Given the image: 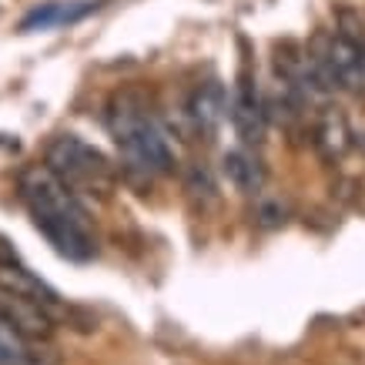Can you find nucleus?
Masks as SVG:
<instances>
[{"instance_id": "9", "label": "nucleus", "mask_w": 365, "mask_h": 365, "mask_svg": "<svg viewBox=\"0 0 365 365\" xmlns=\"http://www.w3.org/2000/svg\"><path fill=\"white\" fill-rule=\"evenodd\" d=\"M315 144H319V151L325 161L345 158L349 144H352V131H349V121H345L342 111H335V108L322 111L319 128H315Z\"/></svg>"}, {"instance_id": "6", "label": "nucleus", "mask_w": 365, "mask_h": 365, "mask_svg": "<svg viewBox=\"0 0 365 365\" xmlns=\"http://www.w3.org/2000/svg\"><path fill=\"white\" fill-rule=\"evenodd\" d=\"M188 121L195 124V131L201 138H211V134L218 131V124L225 121V114H228V94L218 81H208V84H198V88L191 91L188 98Z\"/></svg>"}, {"instance_id": "11", "label": "nucleus", "mask_w": 365, "mask_h": 365, "mask_svg": "<svg viewBox=\"0 0 365 365\" xmlns=\"http://www.w3.org/2000/svg\"><path fill=\"white\" fill-rule=\"evenodd\" d=\"M0 365H41V355L34 352V342L24 339L11 322L0 319Z\"/></svg>"}, {"instance_id": "10", "label": "nucleus", "mask_w": 365, "mask_h": 365, "mask_svg": "<svg viewBox=\"0 0 365 365\" xmlns=\"http://www.w3.org/2000/svg\"><path fill=\"white\" fill-rule=\"evenodd\" d=\"M222 175L225 181L238 191H258L262 188V181H265V171H262V161L252 155V151H245V148H235V151H225L222 158Z\"/></svg>"}, {"instance_id": "1", "label": "nucleus", "mask_w": 365, "mask_h": 365, "mask_svg": "<svg viewBox=\"0 0 365 365\" xmlns=\"http://www.w3.org/2000/svg\"><path fill=\"white\" fill-rule=\"evenodd\" d=\"M21 198L31 211L34 225L47 235V242L61 255L74 262H84L94 255V232L78 195L61 185L44 165H31L21 175Z\"/></svg>"}, {"instance_id": "3", "label": "nucleus", "mask_w": 365, "mask_h": 365, "mask_svg": "<svg viewBox=\"0 0 365 365\" xmlns=\"http://www.w3.org/2000/svg\"><path fill=\"white\" fill-rule=\"evenodd\" d=\"M44 168L74 191H108L114 181L111 161L78 134H57L44 151Z\"/></svg>"}, {"instance_id": "7", "label": "nucleus", "mask_w": 365, "mask_h": 365, "mask_svg": "<svg viewBox=\"0 0 365 365\" xmlns=\"http://www.w3.org/2000/svg\"><path fill=\"white\" fill-rule=\"evenodd\" d=\"M0 319L11 322L14 329H17L24 339H31V342L51 339V332H54V319L47 315L44 305L27 302V299H14V295H4V299H0Z\"/></svg>"}, {"instance_id": "2", "label": "nucleus", "mask_w": 365, "mask_h": 365, "mask_svg": "<svg viewBox=\"0 0 365 365\" xmlns=\"http://www.w3.org/2000/svg\"><path fill=\"white\" fill-rule=\"evenodd\" d=\"M108 128L134 168H141L148 175H168L175 168L168 134L144 111V104L134 94H118L108 104Z\"/></svg>"}, {"instance_id": "5", "label": "nucleus", "mask_w": 365, "mask_h": 365, "mask_svg": "<svg viewBox=\"0 0 365 365\" xmlns=\"http://www.w3.org/2000/svg\"><path fill=\"white\" fill-rule=\"evenodd\" d=\"M228 114H232V128L245 144H262L265 141L268 114H265V98L258 94L252 81H238L232 101H228Z\"/></svg>"}, {"instance_id": "8", "label": "nucleus", "mask_w": 365, "mask_h": 365, "mask_svg": "<svg viewBox=\"0 0 365 365\" xmlns=\"http://www.w3.org/2000/svg\"><path fill=\"white\" fill-rule=\"evenodd\" d=\"M0 292H4V295H14V299L37 302V305H44V309H54L57 305L54 288H47L34 272H27V268L11 262V258L0 262Z\"/></svg>"}, {"instance_id": "4", "label": "nucleus", "mask_w": 365, "mask_h": 365, "mask_svg": "<svg viewBox=\"0 0 365 365\" xmlns=\"http://www.w3.org/2000/svg\"><path fill=\"white\" fill-rule=\"evenodd\" d=\"M309 61L322 71V78L335 88H365V34L335 27L329 37H319L309 51Z\"/></svg>"}]
</instances>
